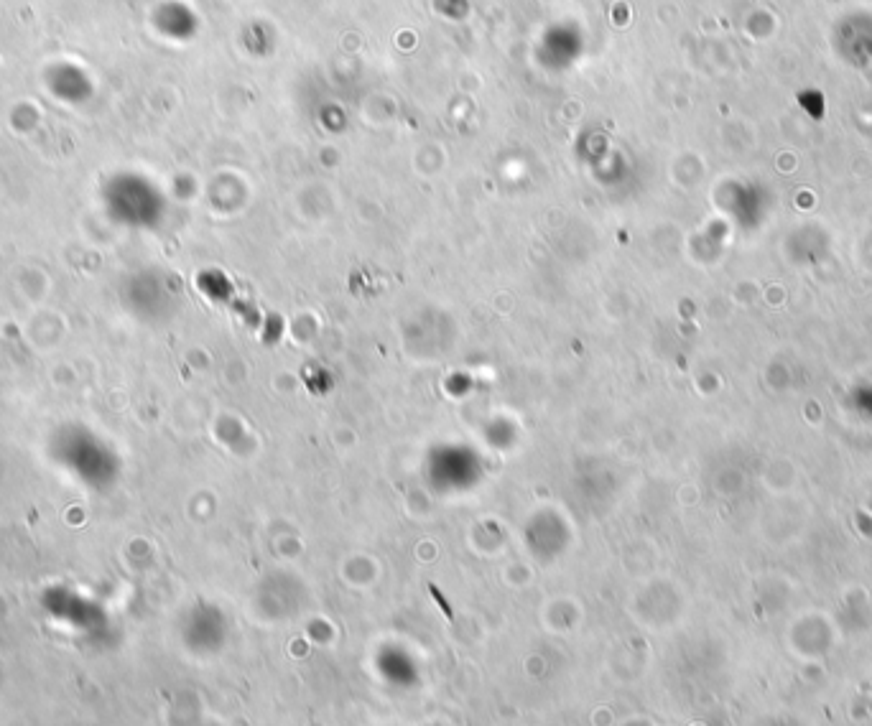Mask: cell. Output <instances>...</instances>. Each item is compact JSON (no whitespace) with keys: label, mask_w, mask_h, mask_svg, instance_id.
Here are the masks:
<instances>
[{"label":"cell","mask_w":872,"mask_h":726,"mask_svg":"<svg viewBox=\"0 0 872 726\" xmlns=\"http://www.w3.org/2000/svg\"><path fill=\"white\" fill-rule=\"evenodd\" d=\"M51 454L67 472L87 484H108L115 469V454L110 444L100 439L85 423L62 426L51 441Z\"/></svg>","instance_id":"cell-1"}]
</instances>
